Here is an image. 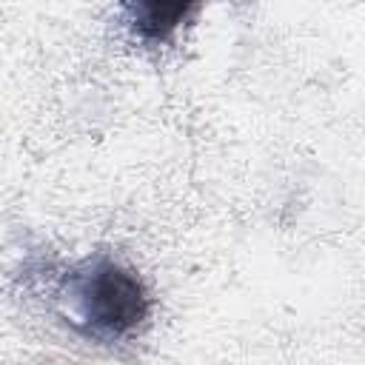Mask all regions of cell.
<instances>
[{"mask_svg": "<svg viewBox=\"0 0 365 365\" xmlns=\"http://www.w3.org/2000/svg\"><path fill=\"white\" fill-rule=\"evenodd\" d=\"M77 299L83 319L106 334H125L145 317V291L140 279L114 262H97L80 282Z\"/></svg>", "mask_w": 365, "mask_h": 365, "instance_id": "6da1fadb", "label": "cell"}, {"mask_svg": "<svg viewBox=\"0 0 365 365\" xmlns=\"http://www.w3.org/2000/svg\"><path fill=\"white\" fill-rule=\"evenodd\" d=\"M134 11V26L145 37H165L177 23H182L185 14L194 11V6H180V3H140L131 6Z\"/></svg>", "mask_w": 365, "mask_h": 365, "instance_id": "7a4b0ae2", "label": "cell"}]
</instances>
